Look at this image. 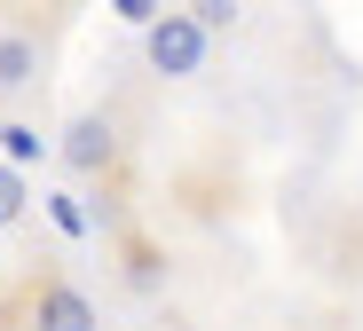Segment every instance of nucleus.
I'll list each match as a JSON object with an SVG mask.
<instances>
[{"label":"nucleus","mask_w":363,"mask_h":331,"mask_svg":"<svg viewBox=\"0 0 363 331\" xmlns=\"http://www.w3.org/2000/svg\"><path fill=\"white\" fill-rule=\"evenodd\" d=\"M55 158H64L79 181H111L118 158H127V142H118V118L111 111H72L64 135H55Z\"/></svg>","instance_id":"f257e3e1"},{"label":"nucleus","mask_w":363,"mask_h":331,"mask_svg":"<svg viewBox=\"0 0 363 331\" xmlns=\"http://www.w3.org/2000/svg\"><path fill=\"white\" fill-rule=\"evenodd\" d=\"M206 24L190 16V9H166L150 32H143V55H150V72H166V79H190V72H206Z\"/></svg>","instance_id":"f03ea898"},{"label":"nucleus","mask_w":363,"mask_h":331,"mask_svg":"<svg viewBox=\"0 0 363 331\" xmlns=\"http://www.w3.org/2000/svg\"><path fill=\"white\" fill-rule=\"evenodd\" d=\"M24 331H103V308L72 276H40L24 292Z\"/></svg>","instance_id":"7ed1b4c3"},{"label":"nucleus","mask_w":363,"mask_h":331,"mask_svg":"<svg viewBox=\"0 0 363 331\" xmlns=\"http://www.w3.org/2000/svg\"><path fill=\"white\" fill-rule=\"evenodd\" d=\"M40 63H48V47H40L32 32H0V95L40 87Z\"/></svg>","instance_id":"20e7f679"},{"label":"nucleus","mask_w":363,"mask_h":331,"mask_svg":"<svg viewBox=\"0 0 363 331\" xmlns=\"http://www.w3.org/2000/svg\"><path fill=\"white\" fill-rule=\"evenodd\" d=\"M118 276H127L135 292H158V284H166V260H158V245H150V237H127V269H118Z\"/></svg>","instance_id":"39448f33"},{"label":"nucleus","mask_w":363,"mask_h":331,"mask_svg":"<svg viewBox=\"0 0 363 331\" xmlns=\"http://www.w3.org/2000/svg\"><path fill=\"white\" fill-rule=\"evenodd\" d=\"M0 150H9V166H32L48 142H40V126H24V118H9V126H0Z\"/></svg>","instance_id":"423d86ee"},{"label":"nucleus","mask_w":363,"mask_h":331,"mask_svg":"<svg viewBox=\"0 0 363 331\" xmlns=\"http://www.w3.org/2000/svg\"><path fill=\"white\" fill-rule=\"evenodd\" d=\"M24 206H32L24 174H16V166H0V229H16V221H24Z\"/></svg>","instance_id":"0eeeda50"},{"label":"nucleus","mask_w":363,"mask_h":331,"mask_svg":"<svg viewBox=\"0 0 363 331\" xmlns=\"http://www.w3.org/2000/svg\"><path fill=\"white\" fill-rule=\"evenodd\" d=\"M190 16H198L206 32H229V24H237V9H229V0H198V9H190Z\"/></svg>","instance_id":"6e6552de"}]
</instances>
